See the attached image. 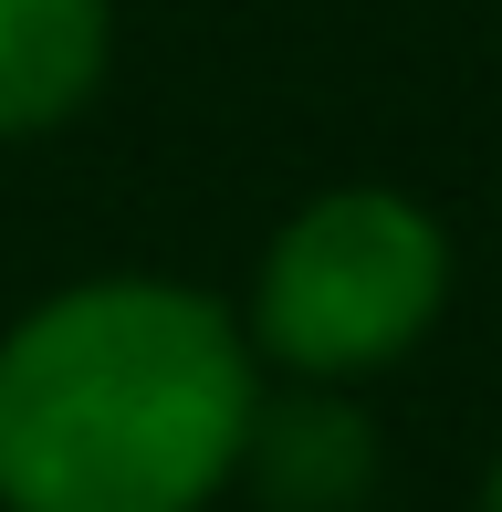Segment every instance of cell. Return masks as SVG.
I'll return each instance as SVG.
<instances>
[{
	"label": "cell",
	"instance_id": "cell-1",
	"mask_svg": "<svg viewBox=\"0 0 502 512\" xmlns=\"http://www.w3.org/2000/svg\"><path fill=\"white\" fill-rule=\"evenodd\" d=\"M251 345L210 293L84 283L0 345L11 512H199L251 439Z\"/></svg>",
	"mask_w": 502,
	"mask_h": 512
},
{
	"label": "cell",
	"instance_id": "cell-2",
	"mask_svg": "<svg viewBox=\"0 0 502 512\" xmlns=\"http://www.w3.org/2000/svg\"><path fill=\"white\" fill-rule=\"evenodd\" d=\"M440 283H450V251L408 199L335 189L262 262V345L293 377H356V366H387L440 314Z\"/></svg>",
	"mask_w": 502,
	"mask_h": 512
},
{
	"label": "cell",
	"instance_id": "cell-3",
	"mask_svg": "<svg viewBox=\"0 0 502 512\" xmlns=\"http://www.w3.org/2000/svg\"><path fill=\"white\" fill-rule=\"evenodd\" d=\"M105 74V0H0V136L74 115Z\"/></svg>",
	"mask_w": 502,
	"mask_h": 512
},
{
	"label": "cell",
	"instance_id": "cell-4",
	"mask_svg": "<svg viewBox=\"0 0 502 512\" xmlns=\"http://www.w3.org/2000/svg\"><path fill=\"white\" fill-rule=\"evenodd\" d=\"M241 460H262V492L283 512H346L377 471V439L356 408L335 398H293V408H251Z\"/></svg>",
	"mask_w": 502,
	"mask_h": 512
},
{
	"label": "cell",
	"instance_id": "cell-5",
	"mask_svg": "<svg viewBox=\"0 0 502 512\" xmlns=\"http://www.w3.org/2000/svg\"><path fill=\"white\" fill-rule=\"evenodd\" d=\"M482 512H502V471H492V492H482Z\"/></svg>",
	"mask_w": 502,
	"mask_h": 512
}]
</instances>
